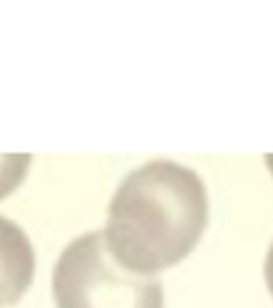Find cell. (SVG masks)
Instances as JSON below:
<instances>
[{
    "label": "cell",
    "mask_w": 273,
    "mask_h": 308,
    "mask_svg": "<svg viewBox=\"0 0 273 308\" xmlns=\"http://www.w3.org/2000/svg\"><path fill=\"white\" fill-rule=\"evenodd\" d=\"M206 226L208 191L197 173L173 160H152L117 187L105 241L124 267L154 276L183 261Z\"/></svg>",
    "instance_id": "1"
},
{
    "label": "cell",
    "mask_w": 273,
    "mask_h": 308,
    "mask_svg": "<svg viewBox=\"0 0 273 308\" xmlns=\"http://www.w3.org/2000/svg\"><path fill=\"white\" fill-rule=\"evenodd\" d=\"M35 276V251L16 222L0 216V308L16 304Z\"/></svg>",
    "instance_id": "3"
},
{
    "label": "cell",
    "mask_w": 273,
    "mask_h": 308,
    "mask_svg": "<svg viewBox=\"0 0 273 308\" xmlns=\"http://www.w3.org/2000/svg\"><path fill=\"white\" fill-rule=\"evenodd\" d=\"M31 154H0V199L8 197L27 177Z\"/></svg>",
    "instance_id": "4"
},
{
    "label": "cell",
    "mask_w": 273,
    "mask_h": 308,
    "mask_svg": "<svg viewBox=\"0 0 273 308\" xmlns=\"http://www.w3.org/2000/svg\"><path fill=\"white\" fill-rule=\"evenodd\" d=\"M265 162H267V166H269V170H271V175H273V154H267V156H265Z\"/></svg>",
    "instance_id": "6"
},
{
    "label": "cell",
    "mask_w": 273,
    "mask_h": 308,
    "mask_svg": "<svg viewBox=\"0 0 273 308\" xmlns=\"http://www.w3.org/2000/svg\"><path fill=\"white\" fill-rule=\"evenodd\" d=\"M265 282H267V288L273 296V245L269 247V253H267V259H265Z\"/></svg>",
    "instance_id": "5"
},
{
    "label": "cell",
    "mask_w": 273,
    "mask_h": 308,
    "mask_svg": "<svg viewBox=\"0 0 273 308\" xmlns=\"http://www.w3.org/2000/svg\"><path fill=\"white\" fill-rule=\"evenodd\" d=\"M52 290L58 308H164L160 280L124 267L103 230L82 234L62 251Z\"/></svg>",
    "instance_id": "2"
}]
</instances>
